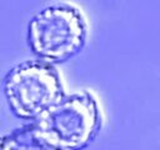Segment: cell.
<instances>
[{"instance_id":"cell-3","label":"cell","mask_w":160,"mask_h":150,"mask_svg":"<svg viewBox=\"0 0 160 150\" xmlns=\"http://www.w3.org/2000/svg\"><path fill=\"white\" fill-rule=\"evenodd\" d=\"M2 91L11 112L32 121L65 96L59 71L42 60L15 65L4 79Z\"/></svg>"},{"instance_id":"cell-1","label":"cell","mask_w":160,"mask_h":150,"mask_svg":"<svg viewBox=\"0 0 160 150\" xmlns=\"http://www.w3.org/2000/svg\"><path fill=\"white\" fill-rule=\"evenodd\" d=\"M86 21L82 12L68 2L48 5L28 24V44L39 60L55 64L75 56L85 45Z\"/></svg>"},{"instance_id":"cell-4","label":"cell","mask_w":160,"mask_h":150,"mask_svg":"<svg viewBox=\"0 0 160 150\" xmlns=\"http://www.w3.org/2000/svg\"><path fill=\"white\" fill-rule=\"evenodd\" d=\"M1 150H59L41 136L34 124L19 128L1 139Z\"/></svg>"},{"instance_id":"cell-2","label":"cell","mask_w":160,"mask_h":150,"mask_svg":"<svg viewBox=\"0 0 160 150\" xmlns=\"http://www.w3.org/2000/svg\"><path fill=\"white\" fill-rule=\"evenodd\" d=\"M32 124L59 150H80L98 134L100 112L94 96L88 91H79L65 95Z\"/></svg>"}]
</instances>
